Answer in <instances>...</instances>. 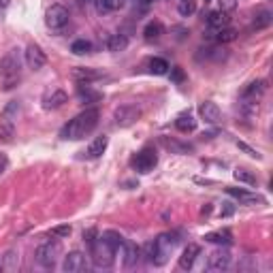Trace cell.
Returning a JSON list of instances; mask_svg holds the SVG:
<instances>
[{
	"label": "cell",
	"instance_id": "18",
	"mask_svg": "<svg viewBox=\"0 0 273 273\" xmlns=\"http://www.w3.org/2000/svg\"><path fill=\"white\" fill-rule=\"evenodd\" d=\"M107 145H109V136H107V135H100V136H96V139L90 143V147H88V152H85V156L92 158V160H94V158H100V156L105 154Z\"/></svg>",
	"mask_w": 273,
	"mask_h": 273
},
{
	"label": "cell",
	"instance_id": "33",
	"mask_svg": "<svg viewBox=\"0 0 273 273\" xmlns=\"http://www.w3.org/2000/svg\"><path fill=\"white\" fill-rule=\"evenodd\" d=\"M162 143L167 145L169 149H173L175 154H186V152H192V145H186V143H179L175 139H169V136H164Z\"/></svg>",
	"mask_w": 273,
	"mask_h": 273
},
{
	"label": "cell",
	"instance_id": "30",
	"mask_svg": "<svg viewBox=\"0 0 273 273\" xmlns=\"http://www.w3.org/2000/svg\"><path fill=\"white\" fill-rule=\"evenodd\" d=\"M199 52H203L201 56H205L207 60H224L226 58V49L224 47H205V49H199ZM199 56V58H201Z\"/></svg>",
	"mask_w": 273,
	"mask_h": 273
},
{
	"label": "cell",
	"instance_id": "29",
	"mask_svg": "<svg viewBox=\"0 0 273 273\" xmlns=\"http://www.w3.org/2000/svg\"><path fill=\"white\" fill-rule=\"evenodd\" d=\"M103 237L107 239V243H109V246H111L113 250H116V254L120 252V248L124 246V241H126L124 237H122L118 231H105V233H103Z\"/></svg>",
	"mask_w": 273,
	"mask_h": 273
},
{
	"label": "cell",
	"instance_id": "45",
	"mask_svg": "<svg viewBox=\"0 0 273 273\" xmlns=\"http://www.w3.org/2000/svg\"><path fill=\"white\" fill-rule=\"evenodd\" d=\"M205 2H209V0H205Z\"/></svg>",
	"mask_w": 273,
	"mask_h": 273
},
{
	"label": "cell",
	"instance_id": "38",
	"mask_svg": "<svg viewBox=\"0 0 273 273\" xmlns=\"http://www.w3.org/2000/svg\"><path fill=\"white\" fill-rule=\"evenodd\" d=\"M237 147H239V149H243V152H246L248 156H252V158H261V154H258L256 149H252L250 145H246V143H243V141H237Z\"/></svg>",
	"mask_w": 273,
	"mask_h": 273
},
{
	"label": "cell",
	"instance_id": "25",
	"mask_svg": "<svg viewBox=\"0 0 273 273\" xmlns=\"http://www.w3.org/2000/svg\"><path fill=\"white\" fill-rule=\"evenodd\" d=\"M162 34H164V28H162L160 21H149V24L143 28V39L149 41V43L158 41V39L162 37Z\"/></svg>",
	"mask_w": 273,
	"mask_h": 273
},
{
	"label": "cell",
	"instance_id": "6",
	"mask_svg": "<svg viewBox=\"0 0 273 273\" xmlns=\"http://www.w3.org/2000/svg\"><path fill=\"white\" fill-rule=\"evenodd\" d=\"M141 113L143 111L139 105H120V107H116V111H113V124L118 128H128L141 118Z\"/></svg>",
	"mask_w": 273,
	"mask_h": 273
},
{
	"label": "cell",
	"instance_id": "43",
	"mask_svg": "<svg viewBox=\"0 0 273 273\" xmlns=\"http://www.w3.org/2000/svg\"><path fill=\"white\" fill-rule=\"evenodd\" d=\"M77 2L81 4V6H88V4H92V2H94V0H77Z\"/></svg>",
	"mask_w": 273,
	"mask_h": 273
},
{
	"label": "cell",
	"instance_id": "26",
	"mask_svg": "<svg viewBox=\"0 0 273 273\" xmlns=\"http://www.w3.org/2000/svg\"><path fill=\"white\" fill-rule=\"evenodd\" d=\"M126 47H128V37H126V34H111V37L107 39V49L113 52V54L124 52Z\"/></svg>",
	"mask_w": 273,
	"mask_h": 273
},
{
	"label": "cell",
	"instance_id": "31",
	"mask_svg": "<svg viewBox=\"0 0 273 273\" xmlns=\"http://www.w3.org/2000/svg\"><path fill=\"white\" fill-rule=\"evenodd\" d=\"M271 21H273V13H271V11H261V13H258V15L254 17L252 28H254V30H263V28L271 26Z\"/></svg>",
	"mask_w": 273,
	"mask_h": 273
},
{
	"label": "cell",
	"instance_id": "37",
	"mask_svg": "<svg viewBox=\"0 0 273 273\" xmlns=\"http://www.w3.org/2000/svg\"><path fill=\"white\" fill-rule=\"evenodd\" d=\"M70 233H73V228H70L68 224H62V226H54L52 228V235L54 237H68Z\"/></svg>",
	"mask_w": 273,
	"mask_h": 273
},
{
	"label": "cell",
	"instance_id": "32",
	"mask_svg": "<svg viewBox=\"0 0 273 273\" xmlns=\"http://www.w3.org/2000/svg\"><path fill=\"white\" fill-rule=\"evenodd\" d=\"M92 43L90 41H85V39H79L75 41L73 45H70V52H73L75 56H85V54H92Z\"/></svg>",
	"mask_w": 273,
	"mask_h": 273
},
{
	"label": "cell",
	"instance_id": "3",
	"mask_svg": "<svg viewBox=\"0 0 273 273\" xmlns=\"http://www.w3.org/2000/svg\"><path fill=\"white\" fill-rule=\"evenodd\" d=\"M21 79V56L19 49H11L0 58V81L4 90H13Z\"/></svg>",
	"mask_w": 273,
	"mask_h": 273
},
{
	"label": "cell",
	"instance_id": "5",
	"mask_svg": "<svg viewBox=\"0 0 273 273\" xmlns=\"http://www.w3.org/2000/svg\"><path fill=\"white\" fill-rule=\"evenodd\" d=\"M62 254V243L58 239H47L43 241L41 246L37 248V252H34V258H37V263L41 267L45 269H52L56 263H58V258Z\"/></svg>",
	"mask_w": 273,
	"mask_h": 273
},
{
	"label": "cell",
	"instance_id": "27",
	"mask_svg": "<svg viewBox=\"0 0 273 273\" xmlns=\"http://www.w3.org/2000/svg\"><path fill=\"white\" fill-rule=\"evenodd\" d=\"M237 34H239V32H237L235 30V28H220V30H215L213 34H211V39H215V41H218L220 43V45H224V43H233L235 39H237Z\"/></svg>",
	"mask_w": 273,
	"mask_h": 273
},
{
	"label": "cell",
	"instance_id": "2",
	"mask_svg": "<svg viewBox=\"0 0 273 273\" xmlns=\"http://www.w3.org/2000/svg\"><path fill=\"white\" fill-rule=\"evenodd\" d=\"M98 118L100 113L96 107H90V109H85L81 113H77V116L68 122L67 126L62 128L60 136L64 141H77V139H83L85 135H90L94 128L98 126Z\"/></svg>",
	"mask_w": 273,
	"mask_h": 273
},
{
	"label": "cell",
	"instance_id": "14",
	"mask_svg": "<svg viewBox=\"0 0 273 273\" xmlns=\"http://www.w3.org/2000/svg\"><path fill=\"white\" fill-rule=\"evenodd\" d=\"M199 254H201V248L197 246V243H188V246L184 248L182 256H179V261H177L179 269H184V271H190L192 267H195V261L199 258Z\"/></svg>",
	"mask_w": 273,
	"mask_h": 273
},
{
	"label": "cell",
	"instance_id": "40",
	"mask_svg": "<svg viewBox=\"0 0 273 273\" xmlns=\"http://www.w3.org/2000/svg\"><path fill=\"white\" fill-rule=\"evenodd\" d=\"M6 167H9V158H6V154H0V175L6 171Z\"/></svg>",
	"mask_w": 273,
	"mask_h": 273
},
{
	"label": "cell",
	"instance_id": "10",
	"mask_svg": "<svg viewBox=\"0 0 273 273\" xmlns=\"http://www.w3.org/2000/svg\"><path fill=\"white\" fill-rule=\"evenodd\" d=\"M88 269V258L81 252H68L62 261V271L64 273H83Z\"/></svg>",
	"mask_w": 273,
	"mask_h": 273
},
{
	"label": "cell",
	"instance_id": "15",
	"mask_svg": "<svg viewBox=\"0 0 273 273\" xmlns=\"http://www.w3.org/2000/svg\"><path fill=\"white\" fill-rule=\"evenodd\" d=\"M267 92V83L265 81H252L243 92V103H250V105H258V100L263 98V94Z\"/></svg>",
	"mask_w": 273,
	"mask_h": 273
},
{
	"label": "cell",
	"instance_id": "34",
	"mask_svg": "<svg viewBox=\"0 0 273 273\" xmlns=\"http://www.w3.org/2000/svg\"><path fill=\"white\" fill-rule=\"evenodd\" d=\"M235 179L237 182H241V184H248V186H256V175L254 173H250L248 169H235Z\"/></svg>",
	"mask_w": 273,
	"mask_h": 273
},
{
	"label": "cell",
	"instance_id": "21",
	"mask_svg": "<svg viewBox=\"0 0 273 273\" xmlns=\"http://www.w3.org/2000/svg\"><path fill=\"white\" fill-rule=\"evenodd\" d=\"M94 4H96V11L100 15H107V13H111V11L124 9L126 0H94Z\"/></svg>",
	"mask_w": 273,
	"mask_h": 273
},
{
	"label": "cell",
	"instance_id": "1",
	"mask_svg": "<svg viewBox=\"0 0 273 273\" xmlns=\"http://www.w3.org/2000/svg\"><path fill=\"white\" fill-rule=\"evenodd\" d=\"M179 243L177 233H162L158 235L154 241H149L145 248H143V256L149 265H156V267H162L164 263L169 261V256L175 252Z\"/></svg>",
	"mask_w": 273,
	"mask_h": 273
},
{
	"label": "cell",
	"instance_id": "12",
	"mask_svg": "<svg viewBox=\"0 0 273 273\" xmlns=\"http://www.w3.org/2000/svg\"><path fill=\"white\" fill-rule=\"evenodd\" d=\"M118 254L124 258V267H128V269L136 267V265H139V261H141V250L136 248L133 241H124V246L120 248Z\"/></svg>",
	"mask_w": 273,
	"mask_h": 273
},
{
	"label": "cell",
	"instance_id": "28",
	"mask_svg": "<svg viewBox=\"0 0 273 273\" xmlns=\"http://www.w3.org/2000/svg\"><path fill=\"white\" fill-rule=\"evenodd\" d=\"M147 68H149V73H154V75H167L171 67L164 58H149Z\"/></svg>",
	"mask_w": 273,
	"mask_h": 273
},
{
	"label": "cell",
	"instance_id": "9",
	"mask_svg": "<svg viewBox=\"0 0 273 273\" xmlns=\"http://www.w3.org/2000/svg\"><path fill=\"white\" fill-rule=\"evenodd\" d=\"M231 263H233V256L228 250H213V252L207 256V269L209 271H226L228 267H231Z\"/></svg>",
	"mask_w": 273,
	"mask_h": 273
},
{
	"label": "cell",
	"instance_id": "8",
	"mask_svg": "<svg viewBox=\"0 0 273 273\" xmlns=\"http://www.w3.org/2000/svg\"><path fill=\"white\" fill-rule=\"evenodd\" d=\"M158 164V154L154 147H143L139 154L133 158V167L136 173H149V171H154V167Z\"/></svg>",
	"mask_w": 273,
	"mask_h": 273
},
{
	"label": "cell",
	"instance_id": "41",
	"mask_svg": "<svg viewBox=\"0 0 273 273\" xmlns=\"http://www.w3.org/2000/svg\"><path fill=\"white\" fill-rule=\"evenodd\" d=\"M226 207H222V215H231L233 213V205L231 203H224Z\"/></svg>",
	"mask_w": 273,
	"mask_h": 273
},
{
	"label": "cell",
	"instance_id": "42",
	"mask_svg": "<svg viewBox=\"0 0 273 273\" xmlns=\"http://www.w3.org/2000/svg\"><path fill=\"white\" fill-rule=\"evenodd\" d=\"M9 2H11V0H0V15H2V11L9 6Z\"/></svg>",
	"mask_w": 273,
	"mask_h": 273
},
{
	"label": "cell",
	"instance_id": "17",
	"mask_svg": "<svg viewBox=\"0 0 273 273\" xmlns=\"http://www.w3.org/2000/svg\"><path fill=\"white\" fill-rule=\"evenodd\" d=\"M77 98L81 100V103H98V100L103 98V94L92 88L90 83H79L77 85Z\"/></svg>",
	"mask_w": 273,
	"mask_h": 273
},
{
	"label": "cell",
	"instance_id": "36",
	"mask_svg": "<svg viewBox=\"0 0 273 273\" xmlns=\"http://www.w3.org/2000/svg\"><path fill=\"white\" fill-rule=\"evenodd\" d=\"M237 9V0H218V11L222 13H231Z\"/></svg>",
	"mask_w": 273,
	"mask_h": 273
},
{
	"label": "cell",
	"instance_id": "35",
	"mask_svg": "<svg viewBox=\"0 0 273 273\" xmlns=\"http://www.w3.org/2000/svg\"><path fill=\"white\" fill-rule=\"evenodd\" d=\"M177 11H179V15L182 17H190L192 13L197 11V4H195V0H182L177 6Z\"/></svg>",
	"mask_w": 273,
	"mask_h": 273
},
{
	"label": "cell",
	"instance_id": "7",
	"mask_svg": "<svg viewBox=\"0 0 273 273\" xmlns=\"http://www.w3.org/2000/svg\"><path fill=\"white\" fill-rule=\"evenodd\" d=\"M68 17H70V13H68L67 6L52 4V6L47 9V13H45V24H47L49 30H56V32H58V30H62V28H67Z\"/></svg>",
	"mask_w": 273,
	"mask_h": 273
},
{
	"label": "cell",
	"instance_id": "24",
	"mask_svg": "<svg viewBox=\"0 0 273 273\" xmlns=\"http://www.w3.org/2000/svg\"><path fill=\"white\" fill-rule=\"evenodd\" d=\"M175 128L179 133H195L197 131V120L190 116V113H182V116H177L175 120Z\"/></svg>",
	"mask_w": 273,
	"mask_h": 273
},
{
	"label": "cell",
	"instance_id": "19",
	"mask_svg": "<svg viewBox=\"0 0 273 273\" xmlns=\"http://www.w3.org/2000/svg\"><path fill=\"white\" fill-rule=\"evenodd\" d=\"M226 192H228L231 197H235L237 201L246 203V205H254V203L263 205V203H265V199H263V197H258V195H250V192L241 190V188H226Z\"/></svg>",
	"mask_w": 273,
	"mask_h": 273
},
{
	"label": "cell",
	"instance_id": "39",
	"mask_svg": "<svg viewBox=\"0 0 273 273\" xmlns=\"http://www.w3.org/2000/svg\"><path fill=\"white\" fill-rule=\"evenodd\" d=\"M171 79H173L175 83H182L184 81V70L179 68V67H175V68H171Z\"/></svg>",
	"mask_w": 273,
	"mask_h": 273
},
{
	"label": "cell",
	"instance_id": "44",
	"mask_svg": "<svg viewBox=\"0 0 273 273\" xmlns=\"http://www.w3.org/2000/svg\"><path fill=\"white\" fill-rule=\"evenodd\" d=\"M126 2H136V4H139V2H141V0H126Z\"/></svg>",
	"mask_w": 273,
	"mask_h": 273
},
{
	"label": "cell",
	"instance_id": "11",
	"mask_svg": "<svg viewBox=\"0 0 273 273\" xmlns=\"http://www.w3.org/2000/svg\"><path fill=\"white\" fill-rule=\"evenodd\" d=\"M24 60L28 64V68H32V70H41L47 64V58H45V54H43V49L39 45H34V43H30V45L26 47Z\"/></svg>",
	"mask_w": 273,
	"mask_h": 273
},
{
	"label": "cell",
	"instance_id": "4",
	"mask_svg": "<svg viewBox=\"0 0 273 273\" xmlns=\"http://www.w3.org/2000/svg\"><path fill=\"white\" fill-rule=\"evenodd\" d=\"M88 246H90V256H92L94 267H98V269H111L113 267L118 254H116V250L107 243V239L103 235L96 237L94 241H90Z\"/></svg>",
	"mask_w": 273,
	"mask_h": 273
},
{
	"label": "cell",
	"instance_id": "20",
	"mask_svg": "<svg viewBox=\"0 0 273 273\" xmlns=\"http://www.w3.org/2000/svg\"><path fill=\"white\" fill-rule=\"evenodd\" d=\"M103 77L100 70H94V68H73V79L77 83H90V81H96V79Z\"/></svg>",
	"mask_w": 273,
	"mask_h": 273
},
{
	"label": "cell",
	"instance_id": "16",
	"mask_svg": "<svg viewBox=\"0 0 273 273\" xmlns=\"http://www.w3.org/2000/svg\"><path fill=\"white\" fill-rule=\"evenodd\" d=\"M199 113H201V118L205 120V124L215 126L220 122V109H218V105H215V103H211V100L201 103L199 105Z\"/></svg>",
	"mask_w": 273,
	"mask_h": 273
},
{
	"label": "cell",
	"instance_id": "22",
	"mask_svg": "<svg viewBox=\"0 0 273 273\" xmlns=\"http://www.w3.org/2000/svg\"><path fill=\"white\" fill-rule=\"evenodd\" d=\"M203 239L209 241V243H218V246H231V243H233V235H231V231H228V228H224V231L207 233Z\"/></svg>",
	"mask_w": 273,
	"mask_h": 273
},
{
	"label": "cell",
	"instance_id": "13",
	"mask_svg": "<svg viewBox=\"0 0 273 273\" xmlns=\"http://www.w3.org/2000/svg\"><path fill=\"white\" fill-rule=\"evenodd\" d=\"M67 103H68V96L64 90H52L43 96V109H47V111L60 109V107H64Z\"/></svg>",
	"mask_w": 273,
	"mask_h": 273
},
{
	"label": "cell",
	"instance_id": "23",
	"mask_svg": "<svg viewBox=\"0 0 273 273\" xmlns=\"http://www.w3.org/2000/svg\"><path fill=\"white\" fill-rule=\"evenodd\" d=\"M231 17H228V13H222V11H211L209 15H207V26L213 28V30H220V28H226Z\"/></svg>",
	"mask_w": 273,
	"mask_h": 273
}]
</instances>
